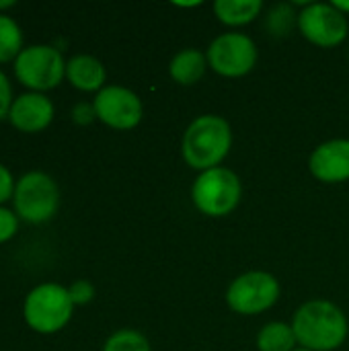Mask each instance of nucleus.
<instances>
[{
    "label": "nucleus",
    "mask_w": 349,
    "mask_h": 351,
    "mask_svg": "<svg viewBox=\"0 0 349 351\" xmlns=\"http://www.w3.org/2000/svg\"><path fill=\"white\" fill-rule=\"evenodd\" d=\"M206 68H208V58L200 49L187 47L171 60L169 74L177 84L191 86L206 74Z\"/></svg>",
    "instance_id": "obj_14"
},
{
    "label": "nucleus",
    "mask_w": 349,
    "mask_h": 351,
    "mask_svg": "<svg viewBox=\"0 0 349 351\" xmlns=\"http://www.w3.org/2000/svg\"><path fill=\"white\" fill-rule=\"evenodd\" d=\"M263 10L261 0H216L214 14L222 25L228 27H243L255 21Z\"/></svg>",
    "instance_id": "obj_15"
},
{
    "label": "nucleus",
    "mask_w": 349,
    "mask_h": 351,
    "mask_svg": "<svg viewBox=\"0 0 349 351\" xmlns=\"http://www.w3.org/2000/svg\"><path fill=\"white\" fill-rule=\"evenodd\" d=\"M53 115H56L53 103L45 93L27 90L14 97L8 113V121L14 130L23 134H39L53 121Z\"/></svg>",
    "instance_id": "obj_11"
},
{
    "label": "nucleus",
    "mask_w": 349,
    "mask_h": 351,
    "mask_svg": "<svg viewBox=\"0 0 349 351\" xmlns=\"http://www.w3.org/2000/svg\"><path fill=\"white\" fill-rule=\"evenodd\" d=\"M70 117L76 125H91L95 119H97V113H95V105L93 103H86V101H80L72 107L70 111Z\"/></svg>",
    "instance_id": "obj_22"
},
{
    "label": "nucleus",
    "mask_w": 349,
    "mask_h": 351,
    "mask_svg": "<svg viewBox=\"0 0 349 351\" xmlns=\"http://www.w3.org/2000/svg\"><path fill=\"white\" fill-rule=\"evenodd\" d=\"M298 25V14L294 12L292 4L288 2H282V4H276L267 16H265V27L269 29L272 35L276 37H286L290 35V31Z\"/></svg>",
    "instance_id": "obj_18"
},
{
    "label": "nucleus",
    "mask_w": 349,
    "mask_h": 351,
    "mask_svg": "<svg viewBox=\"0 0 349 351\" xmlns=\"http://www.w3.org/2000/svg\"><path fill=\"white\" fill-rule=\"evenodd\" d=\"M12 6H16L14 0H0V14H6V10H10Z\"/></svg>",
    "instance_id": "obj_25"
},
{
    "label": "nucleus",
    "mask_w": 349,
    "mask_h": 351,
    "mask_svg": "<svg viewBox=\"0 0 349 351\" xmlns=\"http://www.w3.org/2000/svg\"><path fill=\"white\" fill-rule=\"evenodd\" d=\"M14 185H16L14 175L10 173V169L6 165L0 162V206H4L8 199H12Z\"/></svg>",
    "instance_id": "obj_24"
},
{
    "label": "nucleus",
    "mask_w": 349,
    "mask_h": 351,
    "mask_svg": "<svg viewBox=\"0 0 349 351\" xmlns=\"http://www.w3.org/2000/svg\"><path fill=\"white\" fill-rule=\"evenodd\" d=\"M74 313V302L68 288L56 282L35 286L23 302V319L29 329L39 335H53L62 331Z\"/></svg>",
    "instance_id": "obj_3"
},
{
    "label": "nucleus",
    "mask_w": 349,
    "mask_h": 351,
    "mask_svg": "<svg viewBox=\"0 0 349 351\" xmlns=\"http://www.w3.org/2000/svg\"><path fill=\"white\" fill-rule=\"evenodd\" d=\"M331 4H333V6H335V8H337L339 12H344L346 16L349 14V0H348V2H331Z\"/></svg>",
    "instance_id": "obj_26"
},
{
    "label": "nucleus",
    "mask_w": 349,
    "mask_h": 351,
    "mask_svg": "<svg viewBox=\"0 0 349 351\" xmlns=\"http://www.w3.org/2000/svg\"><path fill=\"white\" fill-rule=\"evenodd\" d=\"M60 187L51 175L43 171H29L16 179L12 193L14 214L29 224L49 222L60 210Z\"/></svg>",
    "instance_id": "obj_4"
},
{
    "label": "nucleus",
    "mask_w": 349,
    "mask_h": 351,
    "mask_svg": "<svg viewBox=\"0 0 349 351\" xmlns=\"http://www.w3.org/2000/svg\"><path fill=\"white\" fill-rule=\"evenodd\" d=\"M208 66L224 78H241L257 64V45L245 33H222L208 47Z\"/></svg>",
    "instance_id": "obj_8"
},
{
    "label": "nucleus",
    "mask_w": 349,
    "mask_h": 351,
    "mask_svg": "<svg viewBox=\"0 0 349 351\" xmlns=\"http://www.w3.org/2000/svg\"><path fill=\"white\" fill-rule=\"evenodd\" d=\"M232 146V128L230 123L214 113L200 115L189 123L181 140L183 160L204 173L220 167V162L228 156Z\"/></svg>",
    "instance_id": "obj_2"
},
{
    "label": "nucleus",
    "mask_w": 349,
    "mask_h": 351,
    "mask_svg": "<svg viewBox=\"0 0 349 351\" xmlns=\"http://www.w3.org/2000/svg\"><path fill=\"white\" fill-rule=\"evenodd\" d=\"M300 33L319 47H337L346 41L349 31L348 16L333 4H306L298 12Z\"/></svg>",
    "instance_id": "obj_9"
},
{
    "label": "nucleus",
    "mask_w": 349,
    "mask_h": 351,
    "mask_svg": "<svg viewBox=\"0 0 349 351\" xmlns=\"http://www.w3.org/2000/svg\"><path fill=\"white\" fill-rule=\"evenodd\" d=\"M93 105L97 119L113 130H134L144 115L140 97L119 84H107L101 88L95 95Z\"/></svg>",
    "instance_id": "obj_10"
},
{
    "label": "nucleus",
    "mask_w": 349,
    "mask_h": 351,
    "mask_svg": "<svg viewBox=\"0 0 349 351\" xmlns=\"http://www.w3.org/2000/svg\"><path fill=\"white\" fill-rule=\"evenodd\" d=\"M66 80L82 93H99L107 86V70L95 56L76 53L66 62Z\"/></svg>",
    "instance_id": "obj_13"
},
{
    "label": "nucleus",
    "mask_w": 349,
    "mask_h": 351,
    "mask_svg": "<svg viewBox=\"0 0 349 351\" xmlns=\"http://www.w3.org/2000/svg\"><path fill=\"white\" fill-rule=\"evenodd\" d=\"M243 195V185L237 173L226 167H216L197 175L191 187L193 206L210 218L232 214Z\"/></svg>",
    "instance_id": "obj_6"
},
{
    "label": "nucleus",
    "mask_w": 349,
    "mask_h": 351,
    "mask_svg": "<svg viewBox=\"0 0 349 351\" xmlns=\"http://www.w3.org/2000/svg\"><path fill=\"white\" fill-rule=\"evenodd\" d=\"M62 49L49 43H31L12 62L14 78L33 93H47L66 78Z\"/></svg>",
    "instance_id": "obj_5"
},
{
    "label": "nucleus",
    "mask_w": 349,
    "mask_h": 351,
    "mask_svg": "<svg viewBox=\"0 0 349 351\" xmlns=\"http://www.w3.org/2000/svg\"><path fill=\"white\" fill-rule=\"evenodd\" d=\"M309 169L323 183H344L349 179V140L335 138L317 146L309 158Z\"/></svg>",
    "instance_id": "obj_12"
},
{
    "label": "nucleus",
    "mask_w": 349,
    "mask_h": 351,
    "mask_svg": "<svg viewBox=\"0 0 349 351\" xmlns=\"http://www.w3.org/2000/svg\"><path fill=\"white\" fill-rule=\"evenodd\" d=\"M294 351H311V350H304V348H298V350H294Z\"/></svg>",
    "instance_id": "obj_27"
},
{
    "label": "nucleus",
    "mask_w": 349,
    "mask_h": 351,
    "mask_svg": "<svg viewBox=\"0 0 349 351\" xmlns=\"http://www.w3.org/2000/svg\"><path fill=\"white\" fill-rule=\"evenodd\" d=\"M68 294L74 302V306H84L93 302L95 298V286L88 280H76L68 286Z\"/></svg>",
    "instance_id": "obj_21"
},
{
    "label": "nucleus",
    "mask_w": 349,
    "mask_h": 351,
    "mask_svg": "<svg viewBox=\"0 0 349 351\" xmlns=\"http://www.w3.org/2000/svg\"><path fill=\"white\" fill-rule=\"evenodd\" d=\"M19 224H21V218L14 214V210L0 206V245H4L16 237Z\"/></svg>",
    "instance_id": "obj_20"
},
{
    "label": "nucleus",
    "mask_w": 349,
    "mask_h": 351,
    "mask_svg": "<svg viewBox=\"0 0 349 351\" xmlns=\"http://www.w3.org/2000/svg\"><path fill=\"white\" fill-rule=\"evenodd\" d=\"M25 47L23 29L10 14H0V64L14 62Z\"/></svg>",
    "instance_id": "obj_17"
},
{
    "label": "nucleus",
    "mask_w": 349,
    "mask_h": 351,
    "mask_svg": "<svg viewBox=\"0 0 349 351\" xmlns=\"http://www.w3.org/2000/svg\"><path fill=\"white\" fill-rule=\"evenodd\" d=\"M12 84H10V78L6 76V72L0 70V119H8V113H10V107H12Z\"/></svg>",
    "instance_id": "obj_23"
},
{
    "label": "nucleus",
    "mask_w": 349,
    "mask_h": 351,
    "mask_svg": "<svg viewBox=\"0 0 349 351\" xmlns=\"http://www.w3.org/2000/svg\"><path fill=\"white\" fill-rule=\"evenodd\" d=\"M280 298V282L267 271H247L226 290V304L232 313L255 317L269 311Z\"/></svg>",
    "instance_id": "obj_7"
},
{
    "label": "nucleus",
    "mask_w": 349,
    "mask_h": 351,
    "mask_svg": "<svg viewBox=\"0 0 349 351\" xmlns=\"http://www.w3.org/2000/svg\"><path fill=\"white\" fill-rule=\"evenodd\" d=\"M296 341L311 351H333L348 339L349 325L344 311L329 300L302 304L292 319Z\"/></svg>",
    "instance_id": "obj_1"
},
{
    "label": "nucleus",
    "mask_w": 349,
    "mask_h": 351,
    "mask_svg": "<svg viewBox=\"0 0 349 351\" xmlns=\"http://www.w3.org/2000/svg\"><path fill=\"white\" fill-rule=\"evenodd\" d=\"M296 335L292 325L274 321L263 325L257 335V350L259 351H294L296 350Z\"/></svg>",
    "instance_id": "obj_16"
},
{
    "label": "nucleus",
    "mask_w": 349,
    "mask_h": 351,
    "mask_svg": "<svg viewBox=\"0 0 349 351\" xmlns=\"http://www.w3.org/2000/svg\"><path fill=\"white\" fill-rule=\"evenodd\" d=\"M103 351H152L148 339L136 329H119L111 333L103 346Z\"/></svg>",
    "instance_id": "obj_19"
}]
</instances>
